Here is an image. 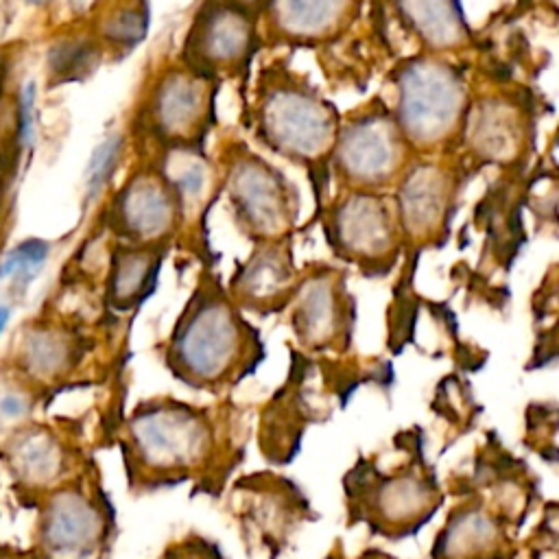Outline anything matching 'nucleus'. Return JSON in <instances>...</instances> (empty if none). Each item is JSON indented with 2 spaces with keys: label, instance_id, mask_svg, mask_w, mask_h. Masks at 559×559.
I'll return each mask as SVG.
<instances>
[{
  "label": "nucleus",
  "instance_id": "1a4fd4ad",
  "mask_svg": "<svg viewBox=\"0 0 559 559\" xmlns=\"http://www.w3.org/2000/svg\"><path fill=\"white\" fill-rule=\"evenodd\" d=\"M452 493L478 498L518 531L537 500V478L522 459L500 445L496 432H487L469 474L459 476Z\"/></svg>",
  "mask_w": 559,
  "mask_h": 559
},
{
  "label": "nucleus",
  "instance_id": "7ed1b4c3",
  "mask_svg": "<svg viewBox=\"0 0 559 559\" xmlns=\"http://www.w3.org/2000/svg\"><path fill=\"white\" fill-rule=\"evenodd\" d=\"M397 435L404 454L391 469H382L376 456H360L343 478L347 526L365 524L371 535L389 542L419 533L445 500L424 454V430L413 426Z\"/></svg>",
  "mask_w": 559,
  "mask_h": 559
},
{
  "label": "nucleus",
  "instance_id": "f03ea898",
  "mask_svg": "<svg viewBox=\"0 0 559 559\" xmlns=\"http://www.w3.org/2000/svg\"><path fill=\"white\" fill-rule=\"evenodd\" d=\"M264 358L258 332L218 286L199 288L177 319L166 367L186 386L223 393L255 371Z\"/></svg>",
  "mask_w": 559,
  "mask_h": 559
},
{
  "label": "nucleus",
  "instance_id": "f257e3e1",
  "mask_svg": "<svg viewBox=\"0 0 559 559\" xmlns=\"http://www.w3.org/2000/svg\"><path fill=\"white\" fill-rule=\"evenodd\" d=\"M118 445L127 485L133 493L194 483L197 491L218 496L242 461L236 411L210 408L173 397L140 402L120 424Z\"/></svg>",
  "mask_w": 559,
  "mask_h": 559
},
{
  "label": "nucleus",
  "instance_id": "9d476101",
  "mask_svg": "<svg viewBox=\"0 0 559 559\" xmlns=\"http://www.w3.org/2000/svg\"><path fill=\"white\" fill-rule=\"evenodd\" d=\"M229 201L242 227L262 240L280 238L295 216V199L282 175L253 155L238 159L227 179Z\"/></svg>",
  "mask_w": 559,
  "mask_h": 559
},
{
  "label": "nucleus",
  "instance_id": "cd10ccee",
  "mask_svg": "<svg viewBox=\"0 0 559 559\" xmlns=\"http://www.w3.org/2000/svg\"><path fill=\"white\" fill-rule=\"evenodd\" d=\"M526 445L548 463L557 459V406L531 404L526 411Z\"/></svg>",
  "mask_w": 559,
  "mask_h": 559
},
{
  "label": "nucleus",
  "instance_id": "f704fd0d",
  "mask_svg": "<svg viewBox=\"0 0 559 559\" xmlns=\"http://www.w3.org/2000/svg\"><path fill=\"white\" fill-rule=\"evenodd\" d=\"M33 105H35V85L28 83L20 92V122H17V133L24 146L33 142Z\"/></svg>",
  "mask_w": 559,
  "mask_h": 559
},
{
  "label": "nucleus",
  "instance_id": "f8f14e48",
  "mask_svg": "<svg viewBox=\"0 0 559 559\" xmlns=\"http://www.w3.org/2000/svg\"><path fill=\"white\" fill-rule=\"evenodd\" d=\"M293 330L310 352H345L352 343V299L334 273H317L293 293Z\"/></svg>",
  "mask_w": 559,
  "mask_h": 559
},
{
  "label": "nucleus",
  "instance_id": "6ab92c4d",
  "mask_svg": "<svg viewBox=\"0 0 559 559\" xmlns=\"http://www.w3.org/2000/svg\"><path fill=\"white\" fill-rule=\"evenodd\" d=\"M179 199L159 175H135L118 194L114 216L127 238L153 242L166 236L177 218Z\"/></svg>",
  "mask_w": 559,
  "mask_h": 559
},
{
  "label": "nucleus",
  "instance_id": "c9c22d12",
  "mask_svg": "<svg viewBox=\"0 0 559 559\" xmlns=\"http://www.w3.org/2000/svg\"><path fill=\"white\" fill-rule=\"evenodd\" d=\"M0 559H35L33 552L22 546H15V544H7V542H0Z\"/></svg>",
  "mask_w": 559,
  "mask_h": 559
},
{
  "label": "nucleus",
  "instance_id": "2f4dec72",
  "mask_svg": "<svg viewBox=\"0 0 559 559\" xmlns=\"http://www.w3.org/2000/svg\"><path fill=\"white\" fill-rule=\"evenodd\" d=\"M528 559H559L557 550V504L548 502L544 520L528 542Z\"/></svg>",
  "mask_w": 559,
  "mask_h": 559
},
{
  "label": "nucleus",
  "instance_id": "ea45409f",
  "mask_svg": "<svg viewBox=\"0 0 559 559\" xmlns=\"http://www.w3.org/2000/svg\"><path fill=\"white\" fill-rule=\"evenodd\" d=\"M26 2H31V4H44V2H48V0H26Z\"/></svg>",
  "mask_w": 559,
  "mask_h": 559
},
{
  "label": "nucleus",
  "instance_id": "39448f33",
  "mask_svg": "<svg viewBox=\"0 0 559 559\" xmlns=\"http://www.w3.org/2000/svg\"><path fill=\"white\" fill-rule=\"evenodd\" d=\"M0 461L7 469L11 491L22 507L83 472L92 459L83 454L81 428L68 419H33L4 445Z\"/></svg>",
  "mask_w": 559,
  "mask_h": 559
},
{
  "label": "nucleus",
  "instance_id": "bb28decb",
  "mask_svg": "<svg viewBox=\"0 0 559 559\" xmlns=\"http://www.w3.org/2000/svg\"><path fill=\"white\" fill-rule=\"evenodd\" d=\"M168 170L166 183L175 190L179 201L199 199L205 190V162L188 151V146H177L170 153V159L164 164Z\"/></svg>",
  "mask_w": 559,
  "mask_h": 559
},
{
  "label": "nucleus",
  "instance_id": "c756f323",
  "mask_svg": "<svg viewBox=\"0 0 559 559\" xmlns=\"http://www.w3.org/2000/svg\"><path fill=\"white\" fill-rule=\"evenodd\" d=\"M122 153V138L109 135L105 142L96 146V151L90 157L87 170H85V186H87V199H94L103 186L111 179L116 164Z\"/></svg>",
  "mask_w": 559,
  "mask_h": 559
},
{
  "label": "nucleus",
  "instance_id": "4c0bfd02",
  "mask_svg": "<svg viewBox=\"0 0 559 559\" xmlns=\"http://www.w3.org/2000/svg\"><path fill=\"white\" fill-rule=\"evenodd\" d=\"M229 4H234V7H238V9H251V7H258L260 2H264V0H227Z\"/></svg>",
  "mask_w": 559,
  "mask_h": 559
},
{
  "label": "nucleus",
  "instance_id": "5701e85b",
  "mask_svg": "<svg viewBox=\"0 0 559 559\" xmlns=\"http://www.w3.org/2000/svg\"><path fill=\"white\" fill-rule=\"evenodd\" d=\"M408 28L432 48L450 50L467 39L459 0H395Z\"/></svg>",
  "mask_w": 559,
  "mask_h": 559
},
{
  "label": "nucleus",
  "instance_id": "2eb2a0df",
  "mask_svg": "<svg viewBox=\"0 0 559 559\" xmlns=\"http://www.w3.org/2000/svg\"><path fill=\"white\" fill-rule=\"evenodd\" d=\"M336 251L362 266L386 269L397 249V231L386 203L371 194L345 199L332 221Z\"/></svg>",
  "mask_w": 559,
  "mask_h": 559
},
{
  "label": "nucleus",
  "instance_id": "6e6552de",
  "mask_svg": "<svg viewBox=\"0 0 559 559\" xmlns=\"http://www.w3.org/2000/svg\"><path fill=\"white\" fill-rule=\"evenodd\" d=\"M260 129L275 151L299 162L325 157L336 142L334 109L297 83H280L262 96Z\"/></svg>",
  "mask_w": 559,
  "mask_h": 559
},
{
  "label": "nucleus",
  "instance_id": "4468645a",
  "mask_svg": "<svg viewBox=\"0 0 559 559\" xmlns=\"http://www.w3.org/2000/svg\"><path fill=\"white\" fill-rule=\"evenodd\" d=\"M334 146L338 170L358 186L386 183L404 159V135L386 114L356 118Z\"/></svg>",
  "mask_w": 559,
  "mask_h": 559
},
{
  "label": "nucleus",
  "instance_id": "9b49d317",
  "mask_svg": "<svg viewBox=\"0 0 559 559\" xmlns=\"http://www.w3.org/2000/svg\"><path fill=\"white\" fill-rule=\"evenodd\" d=\"M334 413L332 400L323 391H314L306 382V371L297 369L284 389H280L260 411V452L273 465L290 463L301 437L310 424L325 421Z\"/></svg>",
  "mask_w": 559,
  "mask_h": 559
},
{
  "label": "nucleus",
  "instance_id": "dca6fc26",
  "mask_svg": "<svg viewBox=\"0 0 559 559\" xmlns=\"http://www.w3.org/2000/svg\"><path fill=\"white\" fill-rule=\"evenodd\" d=\"M210 74L173 70L159 79L151 100L155 129L175 142H192L210 118Z\"/></svg>",
  "mask_w": 559,
  "mask_h": 559
},
{
  "label": "nucleus",
  "instance_id": "58836bf2",
  "mask_svg": "<svg viewBox=\"0 0 559 559\" xmlns=\"http://www.w3.org/2000/svg\"><path fill=\"white\" fill-rule=\"evenodd\" d=\"M9 319H11V308H7V306H0V334L4 332V328H7Z\"/></svg>",
  "mask_w": 559,
  "mask_h": 559
},
{
  "label": "nucleus",
  "instance_id": "aec40b11",
  "mask_svg": "<svg viewBox=\"0 0 559 559\" xmlns=\"http://www.w3.org/2000/svg\"><path fill=\"white\" fill-rule=\"evenodd\" d=\"M295 269L290 253L280 242H266L253 251L231 282V295L242 308L271 312L284 308L295 293Z\"/></svg>",
  "mask_w": 559,
  "mask_h": 559
},
{
  "label": "nucleus",
  "instance_id": "ddd939ff",
  "mask_svg": "<svg viewBox=\"0 0 559 559\" xmlns=\"http://www.w3.org/2000/svg\"><path fill=\"white\" fill-rule=\"evenodd\" d=\"M459 498L435 535L430 559H513L515 528L478 498Z\"/></svg>",
  "mask_w": 559,
  "mask_h": 559
},
{
  "label": "nucleus",
  "instance_id": "423d86ee",
  "mask_svg": "<svg viewBox=\"0 0 559 559\" xmlns=\"http://www.w3.org/2000/svg\"><path fill=\"white\" fill-rule=\"evenodd\" d=\"M229 511L249 555L277 559L304 522L317 520L301 487L275 472L240 476L229 491Z\"/></svg>",
  "mask_w": 559,
  "mask_h": 559
},
{
  "label": "nucleus",
  "instance_id": "c85d7f7f",
  "mask_svg": "<svg viewBox=\"0 0 559 559\" xmlns=\"http://www.w3.org/2000/svg\"><path fill=\"white\" fill-rule=\"evenodd\" d=\"M48 258V242L31 238L13 247L0 264V277H17L22 284H28L41 269Z\"/></svg>",
  "mask_w": 559,
  "mask_h": 559
},
{
  "label": "nucleus",
  "instance_id": "b1692460",
  "mask_svg": "<svg viewBox=\"0 0 559 559\" xmlns=\"http://www.w3.org/2000/svg\"><path fill=\"white\" fill-rule=\"evenodd\" d=\"M159 258L146 249H118L111 264L109 301L118 310L140 306L155 288Z\"/></svg>",
  "mask_w": 559,
  "mask_h": 559
},
{
  "label": "nucleus",
  "instance_id": "4be33fe9",
  "mask_svg": "<svg viewBox=\"0 0 559 559\" xmlns=\"http://www.w3.org/2000/svg\"><path fill=\"white\" fill-rule=\"evenodd\" d=\"M354 0H271L273 24L290 39L332 35L349 15Z\"/></svg>",
  "mask_w": 559,
  "mask_h": 559
},
{
  "label": "nucleus",
  "instance_id": "a878e982",
  "mask_svg": "<svg viewBox=\"0 0 559 559\" xmlns=\"http://www.w3.org/2000/svg\"><path fill=\"white\" fill-rule=\"evenodd\" d=\"M518 122L513 111L498 103H489L478 111V120L474 127V142L480 153L491 159H504L515 151L518 142Z\"/></svg>",
  "mask_w": 559,
  "mask_h": 559
},
{
  "label": "nucleus",
  "instance_id": "473e14b6",
  "mask_svg": "<svg viewBox=\"0 0 559 559\" xmlns=\"http://www.w3.org/2000/svg\"><path fill=\"white\" fill-rule=\"evenodd\" d=\"M162 559H225V555L212 539L190 533L177 542H170Z\"/></svg>",
  "mask_w": 559,
  "mask_h": 559
},
{
  "label": "nucleus",
  "instance_id": "20e7f679",
  "mask_svg": "<svg viewBox=\"0 0 559 559\" xmlns=\"http://www.w3.org/2000/svg\"><path fill=\"white\" fill-rule=\"evenodd\" d=\"M31 546L35 559H103L116 537V511L94 461L35 507Z\"/></svg>",
  "mask_w": 559,
  "mask_h": 559
},
{
  "label": "nucleus",
  "instance_id": "a211bd4d",
  "mask_svg": "<svg viewBox=\"0 0 559 559\" xmlns=\"http://www.w3.org/2000/svg\"><path fill=\"white\" fill-rule=\"evenodd\" d=\"M253 46V24L245 9L229 2L203 9L192 24L188 50L194 66L207 70L229 68L247 59Z\"/></svg>",
  "mask_w": 559,
  "mask_h": 559
},
{
  "label": "nucleus",
  "instance_id": "e433bc0d",
  "mask_svg": "<svg viewBox=\"0 0 559 559\" xmlns=\"http://www.w3.org/2000/svg\"><path fill=\"white\" fill-rule=\"evenodd\" d=\"M356 559H395L393 555H389V552H384V550H380V548H369V550H365L360 557H356Z\"/></svg>",
  "mask_w": 559,
  "mask_h": 559
},
{
  "label": "nucleus",
  "instance_id": "412c9836",
  "mask_svg": "<svg viewBox=\"0 0 559 559\" xmlns=\"http://www.w3.org/2000/svg\"><path fill=\"white\" fill-rule=\"evenodd\" d=\"M450 210V181L437 166L415 168L400 188V223L411 236L439 231Z\"/></svg>",
  "mask_w": 559,
  "mask_h": 559
},
{
  "label": "nucleus",
  "instance_id": "393cba45",
  "mask_svg": "<svg viewBox=\"0 0 559 559\" xmlns=\"http://www.w3.org/2000/svg\"><path fill=\"white\" fill-rule=\"evenodd\" d=\"M46 395L48 391L28 382L13 369H0V454L20 428L37 419Z\"/></svg>",
  "mask_w": 559,
  "mask_h": 559
},
{
  "label": "nucleus",
  "instance_id": "f3484780",
  "mask_svg": "<svg viewBox=\"0 0 559 559\" xmlns=\"http://www.w3.org/2000/svg\"><path fill=\"white\" fill-rule=\"evenodd\" d=\"M83 341L59 325H31L20 334L11 367L44 391L68 384L83 360Z\"/></svg>",
  "mask_w": 559,
  "mask_h": 559
},
{
  "label": "nucleus",
  "instance_id": "72a5a7b5",
  "mask_svg": "<svg viewBox=\"0 0 559 559\" xmlns=\"http://www.w3.org/2000/svg\"><path fill=\"white\" fill-rule=\"evenodd\" d=\"M50 68L59 74H72L92 61V50L85 41H63L50 50Z\"/></svg>",
  "mask_w": 559,
  "mask_h": 559
},
{
  "label": "nucleus",
  "instance_id": "7c9ffc66",
  "mask_svg": "<svg viewBox=\"0 0 559 559\" xmlns=\"http://www.w3.org/2000/svg\"><path fill=\"white\" fill-rule=\"evenodd\" d=\"M146 33V17L142 11L124 9L105 22V37L118 46H135Z\"/></svg>",
  "mask_w": 559,
  "mask_h": 559
},
{
  "label": "nucleus",
  "instance_id": "0eeeda50",
  "mask_svg": "<svg viewBox=\"0 0 559 559\" xmlns=\"http://www.w3.org/2000/svg\"><path fill=\"white\" fill-rule=\"evenodd\" d=\"M397 127L417 146L452 138L465 111V83L443 61H408L397 79Z\"/></svg>",
  "mask_w": 559,
  "mask_h": 559
}]
</instances>
